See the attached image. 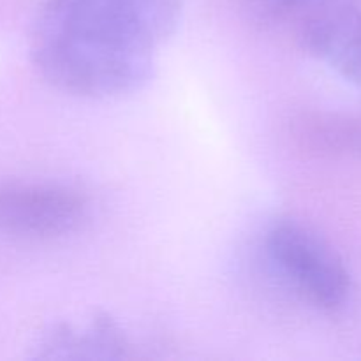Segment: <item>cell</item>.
<instances>
[{"label":"cell","mask_w":361,"mask_h":361,"mask_svg":"<svg viewBox=\"0 0 361 361\" xmlns=\"http://www.w3.org/2000/svg\"><path fill=\"white\" fill-rule=\"evenodd\" d=\"M42 358H122L127 341L118 324L108 316H97L83 334L60 326L42 341Z\"/></svg>","instance_id":"cell-6"},{"label":"cell","mask_w":361,"mask_h":361,"mask_svg":"<svg viewBox=\"0 0 361 361\" xmlns=\"http://www.w3.org/2000/svg\"><path fill=\"white\" fill-rule=\"evenodd\" d=\"M300 44L361 87V11L351 0H328L295 23Z\"/></svg>","instance_id":"cell-4"},{"label":"cell","mask_w":361,"mask_h":361,"mask_svg":"<svg viewBox=\"0 0 361 361\" xmlns=\"http://www.w3.org/2000/svg\"><path fill=\"white\" fill-rule=\"evenodd\" d=\"M182 0H44L30 39L35 69L51 87L111 99L147 87Z\"/></svg>","instance_id":"cell-1"},{"label":"cell","mask_w":361,"mask_h":361,"mask_svg":"<svg viewBox=\"0 0 361 361\" xmlns=\"http://www.w3.org/2000/svg\"><path fill=\"white\" fill-rule=\"evenodd\" d=\"M328 0H242L243 13L261 27L296 23L309 11Z\"/></svg>","instance_id":"cell-7"},{"label":"cell","mask_w":361,"mask_h":361,"mask_svg":"<svg viewBox=\"0 0 361 361\" xmlns=\"http://www.w3.org/2000/svg\"><path fill=\"white\" fill-rule=\"evenodd\" d=\"M267 256L279 275L307 303L323 312L344 309L351 275L328 240L298 221H279L268 229Z\"/></svg>","instance_id":"cell-2"},{"label":"cell","mask_w":361,"mask_h":361,"mask_svg":"<svg viewBox=\"0 0 361 361\" xmlns=\"http://www.w3.org/2000/svg\"><path fill=\"white\" fill-rule=\"evenodd\" d=\"M300 150L316 157H351L361 154V115L338 111H303L289 123Z\"/></svg>","instance_id":"cell-5"},{"label":"cell","mask_w":361,"mask_h":361,"mask_svg":"<svg viewBox=\"0 0 361 361\" xmlns=\"http://www.w3.org/2000/svg\"><path fill=\"white\" fill-rule=\"evenodd\" d=\"M87 200L59 183L0 182V233L20 238H56L87 219Z\"/></svg>","instance_id":"cell-3"}]
</instances>
